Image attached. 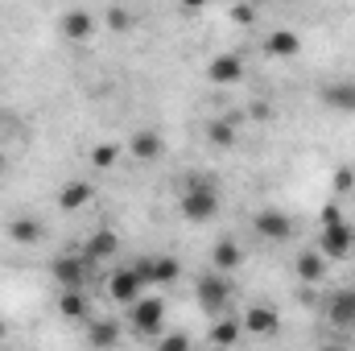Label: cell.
I'll return each mask as SVG.
<instances>
[{
  "instance_id": "cell-1",
  "label": "cell",
  "mask_w": 355,
  "mask_h": 351,
  "mask_svg": "<svg viewBox=\"0 0 355 351\" xmlns=\"http://www.w3.org/2000/svg\"><path fill=\"white\" fill-rule=\"evenodd\" d=\"M178 211H182L186 223H211V219L219 215V190H215V182L190 178L186 190L178 194Z\"/></svg>"
},
{
  "instance_id": "cell-2",
  "label": "cell",
  "mask_w": 355,
  "mask_h": 351,
  "mask_svg": "<svg viewBox=\"0 0 355 351\" xmlns=\"http://www.w3.org/2000/svg\"><path fill=\"white\" fill-rule=\"evenodd\" d=\"M194 302H198V310L202 314H211V318H219L223 310H227V302H232V281H227V273H202L198 277V285H194Z\"/></svg>"
},
{
  "instance_id": "cell-3",
  "label": "cell",
  "mask_w": 355,
  "mask_h": 351,
  "mask_svg": "<svg viewBox=\"0 0 355 351\" xmlns=\"http://www.w3.org/2000/svg\"><path fill=\"white\" fill-rule=\"evenodd\" d=\"M318 252H322L327 261H347V257L355 252V228L347 223V219H339V223H322Z\"/></svg>"
},
{
  "instance_id": "cell-4",
  "label": "cell",
  "mask_w": 355,
  "mask_h": 351,
  "mask_svg": "<svg viewBox=\"0 0 355 351\" xmlns=\"http://www.w3.org/2000/svg\"><path fill=\"white\" fill-rule=\"evenodd\" d=\"M87 257L83 252H62V257H54L50 261V277L62 285V289H83V281H87Z\"/></svg>"
},
{
  "instance_id": "cell-5",
  "label": "cell",
  "mask_w": 355,
  "mask_h": 351,
  "mask_svg": "<svg viewBox=\"0 0 355 351\" xmlns=\"http://www.w3.org/2000/svg\"><path fill=\"white\" fill-rule=\"evenodd\" d=\"M132 268H137V277H141L145 285H170V281H178V273H182V264H178L174 257H166V252L141 257Z\"/></svg>"
},
{
  "instance_id": "cell-6",
  "label": "cell",
  "mask_w": 355,
  "mask_h": 351,
  "mask_svg": "<svg viewBox=\"0 0 355 351\" xmlns=\"http://www.w3.org/2000/svg\"><path fill=\"white\" fill-rule=\"evenodd\" d=\"M207 79H211V87H236V83H244V58L236 50L215 54L207 62Z\"/></svg>"
},
{
  "instance_id": "cell-7",
  "label": "cell",
  "mask_w": 355,
  "mask_h": 351,
  "mask_svg": "<svg viewBox=\"0 0 355 351\" xmlns=\"http://www.w3.org/2000/svg\"><path fill=\"white\" fill-rule=\"evenodd\" d=\"M252 228H257V236L261 240H272V244H289L293 240V219L285 215V211H257V219H252Z\"/></svg>"
},
{
  "instance_id": "cell-8",
  "label": "cell",
  "mask_w": 355,
  "mask_h": 351,
  "mask_svg": "<svg viewBox=\"0 0 355 351\" xmlns=\"http://www.w3.org/2000/svg\"><path fill=\"white\" fill-rule=\"evenodd\" d=\"M162 318H166V302H162V298H153V293H141V298L132 302V327H137L141 335H157Z\"/></svg>"
},
{
  "instance_id": "cell-9",
  "label": "cell",
  "mask_w": 355,
  "mask_h": 351,
  "mask_svg": "<svg viewBox=\"0 0 355 351\" xmlns=\"http://www.w3.org/2000/svg\"><path fill=\"white\" fill-rule=\"evenodd\" d=\"M107 293H112V302L132 306V302L145 293V281L137 277V268H116V273L107 277Z\"/></svg>"
},
{
  "instance_id": "cell-10",
  "label": "cell",
  "mask_w": 355,
  "mask_h": 351,
  "mask_svg": "<svg viewBox=\"0 0 355 351\" xmlns=\"http://www.w3.org/2000/svg\"><path fill=\"white\" fill-rule=\"evenodd\" d=\"M128 153H132L137 162H157V157L166 153V145H162V137H157L153 128H141V132L128 137Z\"/></svg>"
},
{
  "instance_id": "cell-11",
  "label": "cell",
  "mask_w": 355,
  "mask_h": 351,
  "mask_svg": "<svg viewBox=\"0 0 355 351\" xmlns=\"http://www.w3.org/2000/svg\"><path fill=\"white\" fill-rule=\"evenodd\" d=\"M322 103H327L331 112L352 116L355 112V83L352 79H343V83H327V87H322Z\"/></svg>"
},
{
  "instance_id": "cell-12",
  "label": "cell",
  "mask_w": 355,
  "mask_h": 351,
  "mask_svg": "<svg viewBox=\"0 0 355 351\" xmlns=\"http://www.w3.org/2000/svg\"><path fill=\"white\" fill-rule=\"evenodd\" d=\"M327 318L335 323V327H355V289H339L331 302H327Z\"/></svg>"
},
{
  "instance_id": "cell-13",
  "label": "cell",
  "mask_w": 355,
  "mask_h": 351,
  "mask_svg": "<svg viewBox=\"0 0 355 351\" xmlns=\"http://www.w3.org/2000/svg\"><path fill=\"white\" fill-rule=\"evenodd\" d=\"M240 323H244L248 335H261V339H265V335H277V314H272L268 306H248Z\"/></svg>"
},
{
  "instance_id": "cell-14",
  "label": "cell",
  "mask_w": 355,
  "mask_h": 351,
  "mask_svg": "<svg viewBox=\"0 0 355 351\" xmlns=\"http://www.w3.org/2000/svg\"><path fill=\"white\" fill-rule=\"evenodd\" d=\"M265 50L272 58H297V54H302V37H297L293 29H272L268 42H265Z\"/></svg>"
},
{
  "instance_id": "cell-15",
  "label": "cell",
  "mask_w": 355,
  "mask_h": 351,
  "mask_svg": "<svg viewBox=\"0 0 355 351\" xmlns=\"http://www.w3.org/2000/svg\"><path fill=\"white\" fill-rule=\"evenodd\" d=\"M244 264V248L236 244V240H219L215 248H211V268H219V273H236Z\"/></svg>"
},
{
  "instance_id": "cell-16",
  "label": "cell",
  "mask_w": 355,
  "mask_h": 351,
  "mask_svg": "<svg viewBox=\"0 0 355 351\" xmlns=\"http://www.w3.org/2000/svg\"><path fill=\"white\" fill-rule=\"evenodd\" d=\"M116 248H120L116 232H112V228H99L87 244H83V257H87V261H107V257H116Z\"/></svg>"
},
{
  "instance_id": "cell-17",
  "label": "cell",
  "mask_w": 355,
  "mask_h": 351,
  "mask_svg": "<svg viewBox=\"0 0 355 351\" xmlns=\"http://www.w3.org/2000/svg\"><path fill=\"white\" fill-rule=\"evenodd\" d=\"M46 236V228H42V219H33V215H17L12 223H8V240L12 244H37Z\"/></svg>"
},
{
  "instance_id": "cell-18",
  "label": "cell",
  "mask_w": 355,
  "mask_h": 351,
  "mask_svg": "<svg viewBox=\"0 0 355 351\" xmlns=\"http://www.w3.org/2000/svg\"><path fill=\"white\" fill-rule=\"evenodd\" d=\"M91 194H95V190H91L87 182H67V186L58 190V207H62L67 215H75V211H83L91 203Z\"/></svg>"
},
{
  "instance_id": "cell-19",
  "label": "cell",
  "mask_w": 355,
  "mask_h": 351,
  "mask_svg": "<svg viewBox=\"0 0 355 351\" xmlns=\"http://www.w3.org/2000/svg\"><path fill=\"white\" fill-rule=\"evenodd\" d=\"M62 33H67L71 42H87L91 33H95V17L83 12V8H71V12L62 17Z\"/></svg>"
},
{
  "instance_id": "cell-20",
  "label": "cell",
  "mask_w": 355,
  "mask_h": 351,
  "mask_svg": "<svg viewBox=\"0 0 355 351\" xmlns=\"http://www.w3.org/2000/svg\"><path fill=\"white\" fill-rule=\"evenodd\" d=\"M327 257H322V252H302V257H297V264H293V268H297V277H302V281H306V285H318V281H322V277H327Z\"/></svg>"
},
{
  "instance_id": "cell-21",
  "label": "cell",
  "mask_w": 355,
  "mask_h": 351,
  "mask_svg": "<svg viewBox=\"0 0 355 351\" xmlns=\"http://www.w3.org/2000/svg\"><path fill=\"white\" fill-rule=\"evenodd\" d=\"M207 141H211L215 149H232V145H236V116L211 120V124H207Z\"/></svg>"
},
{
  "instance_id": "cell-22",
  "label": "cell",
  "mask_w": 355,
  "mask_h": 351,
  "mask_svg": "<svg viewBox=\"0 0 355 351\" xmlns=\"http://www.w3.org/2000/svg\"><path fill=\"white\" fill-rule=\"evenodd\" d=\"M58 310H62V318H75V323H83L91 314L87 298H83V289H62V298H58Z\"/></svg>"
},
{
  "instance_id": "cell-23",
  "label": "cell",
  "mask_w": 355,
  "mask_h": 351,
  "mask_svg": "<svg viewBox=\"0 0 355 351\" xmlns=\"http://www.w3.org/2000/svg\"><path fill=\"white\" fill-rule=\"evenodd\" d=\"M120 153H124V149H120L116 141H99V145L91 149V166H95V170H112V166L120 162Z\"/></svg>"
},
{
  "instance_id": "cell-24",
  "label": "cell",
  "mask_w": 355,
  "mask_h": 351,
  "mask_svg": "<svg viewBox=\"0 0 355 351\" xmlns=\"http://www.w3.org/2000/svg\"><path fill=\"white\" fill-rule=\"evenodd\" d=\"M116 339H120L116 323H91V343H95V348H112Z\"/></svg>"
},
{
  "instance_id": "cell-25",
  "label": "cell",
  "mask_w": 355,
  "mask_h": 351,
  "mask_svg": "<svg viewBox=\"0 0 355 351\" xmlns=\"http://www.w3.org/2000/svg\"><path fill=\"white\" fill-rule=\"evenodd\" d=\"M240 331H244V323H219V327L211 331V343H236Z\"/></svg>"
},
{
  "instance_id": "cell-26",
  "label": "cell",
  "mask_w": 355,
  "mask_h": 351,
  "mask_svg": "<svg viewBox=\"0 0 355 351\" xmlns=\"http://www.w3.org/2000/svg\"><path fill=\"white\" fill-rule=\"evenodd\" d=\"M107 25H112L116 33H124V29H132V12L116 4V8H107Z\"/></svg>"
},
{
  "instance_id": "cell-27",
  "label": "cell",
  "mask_w": 355,
  "mask_h": 351,
  "mask_svg": "<svg viewBox=\"0 0 355 351\" xmlns=\"http://www.w3.org/2000/svg\"><path fill=\"white\" fill-rule=\"evenodd\" d=\"M232 21H236V25H252V21H257V12H252L248 4H236V8H232Z\"/></svg>"
},
{
  "instance_id": "cell-28",
  "label": "cell",
  "mask_w": 355,
  "mask_h": 351,
  "mask_svg": "<svg viewBox=\"0 0 355 351\" xmlns=\"http://www.w3.org/2000/svg\"><path fill=\"white\" fill-rule=\"evenodd\" d=\"M352 186H355V170H339V174H335V190H343V194H347Z\"/></svg>"
},
{
  "instance_id": "cell-29",
  "label": "cell",
  "mask_w": 355,
  "mask_h": 351,
  "mask_svg": "<svg viewBox=\"0 0 355 351\" xmlns=\"http://www.w3.org/2000/svg\"><path fill=\"white\" fill-rule=\"evenodd\" d=\"M339 219H343V207L339 203H327L322 207V223H339Z\"/></svg>"
},
{
  "instance_id": "cell-30",
  "label": "cell",
  "mask_w": 355,
  "mask_h": 351,
  "mask_svg": "<svg viewBox=\"0 0 355 351\" xmlns=\"http://www.w3.org/2000/svg\"><path fill=\"white\" fill-rule=\"evenodd\" d=\"M162 348H166V351H182V348H190V339H186V335H166V339H162Z\"/></svg>"
},
{
  "instance_id": "cell-31",
  "label": "cell",
  "mask_w": 355,
  "mask_h": 351,
  "mask_svg": "<svg viewBox=\"0 0 355 351\" xmlns=\"http://www.w3.org/2000/svg\"><path fill=\"white\" fill-rule=\"evenodd\" d=\"M178 4H182V8H186V12H198V8H207V4H211V0H178Z\"/></svg>"
},
{
  "instance_id": "cell-32",
  "label": "cell",
  "mask_w": 355,
  "mask_h": 351,
  "mask_svg": "<svg viewBox=\"0 0 355 351\" xmlns=\"http://www.w3.org/2000/svg\"><path fill=\"white\" fill-rule=\"evenodd\" d=\"M252 120H261V116H268V103H252V112H248Z\"/></svg>"
},
{
  "instance_id": "cell-33",
  "label": "cell",
  "mask_w": 355,
  "mask_h": 351,
  "mask_svg": "<svg viewBox=\"0 0 355 351\" xmlns=\"http://www.w3.org/2000/svg\"><path fill=\"white\" fill-rule=\"evenodd\" d=\"M0 339H4V323H0Z\"/></svg>"
},
{
  "instance_id": "cell-34",
  "label": "cell",
  "mask_w": 355,
  "mask_h": 351,
  "mask_svg": "<svg viewBox=\"0 0 355 351\" xmlns=\"http://www.w3.org/2000/svg\"><path fill=\"white\" fill-rule=\"evenodd\" d=\"M0 170H4V153H0Z\"/></svg>"
}]
</instances>
